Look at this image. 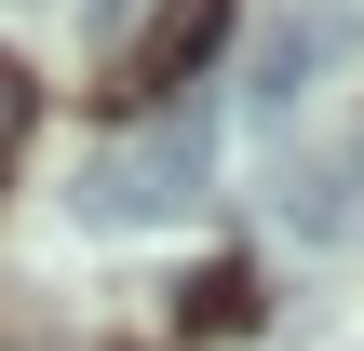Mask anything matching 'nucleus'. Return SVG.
I'll return each instance as SVG.
<instances>
[{"instance_id": "obj_1", "label": "nucleus", "mask_w": 364, "mask_h": 351, "mask_svg": "<svg viewBox=\"0 0 364 351\" xmlns=\"http://www.w3.org/2000/svg\"><path fill=\"white\" fill-rule=\"evenodd\" d=\"M203 162H216V135H203V122H135V135L81 149L68 216H81V230H162V216H189V203H203Z\"/></svg>"}, {"instance_id": "obj_6", "label": "nucleus", "mask_w": 364, "mask_h": 351, "mask_svg": "<svg viewBox=\"0 0 364 351\" xmlns=\"http://www.w3.org/2000/svg\"><path fill=\"white\" fill-rule=\"evenodd\" d=\"M27 122H41V81L0 54V176H14V149H27Z\"/></svg>"}, {"instance_id": "obj_4", "label": "nucleus", "mask_w": 364, "mask_h": 351, "mask_svg": "<svg viewBox=\"0 0 364 351\" xmlns=\"http://www.w3.org/2000/svg\"><path fill=\"white\" fill-rule=\"evenodd\" d=\"M216 41H230V0H162V14L122 41V95H176Z\"/></svg>"}, {"instance_id": "obj_3", "label": "nucleus", "mask_w": 364, "mask_h": 351, "mask_svg": "<svg viewBox=\"0 0 364 351\" xmlns=\"http://www.w3.org/2000/svg\"><path fill=\"white\" fill-rule=\"evenodd\" d=\"M270 230L284 243H364V162L351 149H284V176H270Z\"/></svg>"}, {"instance_id": "obj_2", "label": "nucleus", "mask_w": 364, "mask_h": 351, "mask_svg": "<svg viewBox=\"0 0 364 351\" xmlns=\"http://www.w3.org/2000/svg\"><path fill=\"white\" fill-rule=\"evenodd\" d=\"M338 68H364V14L351 0H297V14H270L257 27V54H243V108L257 122H284L297 95H324Z\"/></svg>"}, {"instance_id": "obj_7", "label": "nucleus", "mask_w": 364, "mask_h": 351, "mask_svg": "<svg viewBox=\"0 0 364 351\" xmlns=\"http://www.w3.org/2000/svg\"><path fill=\"white\" fill-rule=\"evenodd\" d=\"M135 14H149V0H81V27H108V41H122Z\"/></svg>"}, {"instance_id": "obj_5", "label": "nucleus", "mask_w": 364, "mask_h": 351, "mask_svg": "<svg viewBox=\"0 0 364 351\" xmlns=\"http://www.w3.org/2000/svg\"><path fill=\"white\" fill-rule=\"evenodd\" d=\"M176 325H203V338H243V325H257V271H203V284L176 298Z\"/></svg>"}]
</instances>
